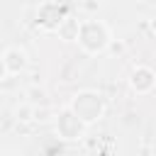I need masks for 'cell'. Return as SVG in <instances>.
<instances>
[{"instance_id": "4", "label": "cell", "mask_w": 156, "mask_h": 156, "mask_svg": "<svg viewBox=\"0 0 156 156\" xmlns=\"http://www.w3.org/2000/svg\"><path fill=\"white\" fill-rule=\"evenodd\" d=\"M132 83H134V88H139V90H146V88L151 85V71H146V68H139V71H134V76H132Z\"/></svg>"}, {"instance_id": "2", "label": "cell", "mask_w": 156, "mask_h": 156, "mask_svg": "<svg viewBox=\"0 0 156 156\" xmlns=\"http://www.w3.org/2000/svg\"><path fill=\"white\" fill-rule=\"evenodd\" d=\"M73 110H76V115H78L80 119L93 122V119H98V117L102 115V102H100L98 95H93V93H83V95H78Z\"/></svg>"}, {"instance_id": "3", "label": "cell", "mask_w": 156, "mask_h": 156, "mask_svg": "<svg viewBox=\"0 0 156 156\" xmlns=\"http://www.w3.org/2000/svg\"><path fill=\"white\" fill-rule=\"evenodd\" d=\"M22 63H24V54H22L20 49H10V51L5 54V68H7V71H20Z\"/></svg>"}, {"instance_id": "1", "label": "cell", "mask_w": 156, "mask_h": 156, "mask_svg": "<svg viewBox=\"0 0 156 156\" xmlns=\"http://www.w3.org/2000/svg\"><path fill=\"white\" fill-rule=\"evenodd\" d=\"M80 44L88 51H100L107 44V29L100 22H88L80 27Z\"/></svg>"}]
</instances>
